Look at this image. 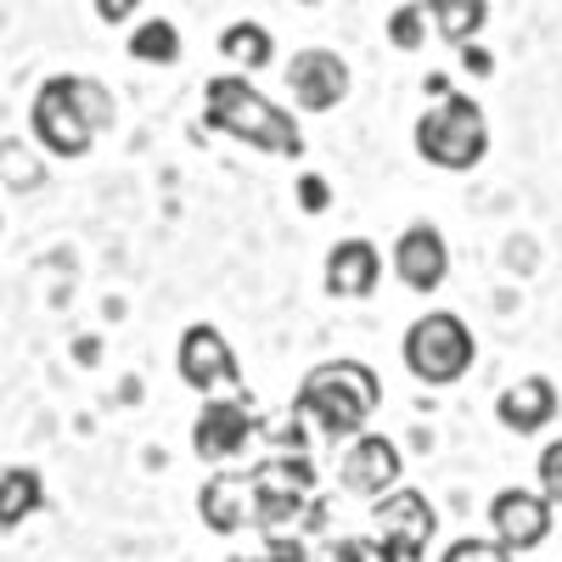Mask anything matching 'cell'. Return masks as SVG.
<instances>
[{
	"label": "cell",
	"instance_id": "6da1fadb",
	"mask_svg": "<svg viewBox=\"0 0 562 562\" xmlns=\"http://www.w3.org/2000/svg\"><path fill=\"white\" fill-rule=\"evenodd\" d=\"M310 490H315V467L299 450L270 456L259 467H220L198 490V518L214 535H248V529L276 535L304 512Z\"/></svg>",
	"mask_w": 562,
	"mask_h": 562
},
{
	"label": "cell",
	"instance_id": "7a4b0ae2",
	"mask_svg": "<svg viewBox=\"0 0 562 562\" xmlns=\"http://www.w3.org/2000/svg\"><path fill=\"white\" fill-rule=\"evenodd\" d=\"M119 108H113V90L90 74H52L34 102H29V135L40 153L52 158H90V147L113 130Z\"/></svg>",
	"mask_w": 562,
	"mask_h": 562
},
{
	"label": "cell",
	"instance_id": "3957f363",
	"mask_svg": "<svg viewBox=\"0 0 562 562\" xmlns=\"http://www.w3.org/2000/svg\"><path fill=\"white\" fill-rule=\"evenodd\" d=\"M203 124L225 140H243L254 153L270 158H304V130H299V108L270 102L254 85V74H214L203 85Z\"/></svg>",
	"mask_w": 562,
	"mask_h": 562
},
{
	"label": "cell",
	"instance_id": "277c9868",
	"mask_svg": "<svg viewBox=\"0 0 562 562\" xmlns=\"http://www.w3.org/2000/svg\"><path fill=\"white\" fill-rule=\"evenodd\" d=\"M378 405H383V378L366 360H349V355L315 360L299 378V394H293V411L326 445H344V439L366 434Z\"/></svg>",
	"mask_w": 562,
	"mask_h": 562
},
{
	"label": "cell",
	"instance_id": "5b68a950",
	"mask_svg": "<svg viewBox=\"0 0 562 562\" xmlns=\"http://www.w3.org/2000/svg\"><path fill=\"white\" fill-rule=\"evenodd\" d=\"M411 140H416L422 164H434L445 175H473L490 158V113L473 97H461V90H445V97L416 119Z\"/></svg>",
	"mask_w": 562,
	"mask_h": 562
},
{
	"label": "cell",
	"instance_id": "8992f818",
	"mask_svg": "<svg viewBox=\"0 0 562 562\" xmlns=\"http://www.w3.org/2000/svg\"><path fill=\"white\" fill-rule=\"evenodd\" d=\"M400 360H405V371L422 389H450V383H461L467 371L479 366V338H473V326H467L456 310H428V315H416L405 326Z\"/></svg>",
	"mask_w": 562,
	"mask_h": 562
},
{
	"label": "cell",
	"instance_id": "52a82bcc",
	"mask_svg": "<svg viewBox=\"0 0 562 562\" xmlns=\"http://www.w3.org/2000/svg\"><path fill=\"white\" fill-rule=\"evenodd\" d=\"M259 434V416H254V400L237 389V394H203L198 405V422H192V456H203L209 467H225L237 461Z\"/></svg>",
	"mask_w": 562,
	"mask_h": 562
},
{
	"label": "cell",
	"instance_id": "ba28073f",
	"mask_svg": "<svg viewBox=\"0 0 562 562\" xmlns=\"http://www.w3.org/2000/svg\"><path fill=\"white\" fill-rule=\"evenodd\" d=\"M281 79H288V97L299 113H338L355 90V74L333 45H304V52H293Z\"/></svg>",
	"mask_w": 562,
	"mask_h": 562
},
{
	"label": "cell",
	"instance_id": "9c48e42d",
	"mask_svg": "<svg viewBox=\"0 0 562 562\" xmlns=\"http://www.w3.org/2000/svg\"><path fill=\"white\" fill-rule=\"evenodd\" d=\"M400 479H405V456H400V445H394L389 434H371V428H366V434L344 439V456H338V484H344V495L378 506L383 495L400 490Z\"/></svg>",
	"mask_w": 562,
	"mask_h": 562
},
{
	"label": "cell",
	"instance_id": "30bf717a",
	"mask_svg": "<svg viewBox=\"0 0 562 562\" xmlns=\"http://www.w3.org/2000/svg\"><path fill=\"white\" fill-rule=\"evenodd\" d=\"M175 371H180V383L192 389V394L243 389V360H237V349L225 344L220 326H209V321H198V326H186V333H180Z\"/></svg>",
	"mask_w": 562,
	"mask_h": 562
},
{
	"label": "cell",
	"instance_id": "8fae6325",
	"mask_svg": "<svg viewBox=\"0 0 562 562\" xmlns=\"http://www.w3.org/2000/svg\"><path fill=\"white\" fill-rule=\"evenodd\" d=\"M371 524H378V540H389L405 562H422L439 535V512L422 490H394L371 506Z\"/></svg>",
	"mask_w": 562,
	"mask_h": 562
},
{
	"label": "cell",
	"instance_id": "7c38bea8",
	"mask_svg": "<svg viewBox=\"0 0 562 562\" xmlns=\"http://www.w3.org/2000/svg\"><path fill=\"white\" fill-rule=\"evenodd\" d=\"M389 270L400 276V288H411V293H439L445 276H450V243H445V231L434 220L405 225L400 243H394Z\"/></svg>",
	"mask_w": 562,
	"mask_h": 562
},
{
	"label": "cell",
	"instance_id": "4fadbf2b",
	"mask_svg": "<svg viewBox=\"0 0 562 562\" xmlns=\"http://www.w3.org/2000/svg\"><path fill=\"white\" fill-rule=\"evenodd\" d=\"M551 518H557V506L546 490H501L490 501V535L512 551H535L546 546L551 535Z\"/></svg>",
	"mask_w": 562,
	"mask_h": 562
},
{
	"label": "cell",
	"instance_id": "5bb4252c",
	"mask_svg": "<svg viewBox=\"0 0 562 562\" xmlns=\"http://www.w3.org/2000/svg\"><path fill=\"white\" fill-rule=\"evenodd\" d=\"M557 411H562V394H557L551 378H540V371H529V378L506 383V389L495 394V422H501L506 434H518V439L546 434Z\"/></svg>",
	"mask_w": 562,
	"mask_h": 562
},
{
	"label": "cell",
	"instance_id": "9a60e30c",
	"mask_svg": "<svg viewBox=\"0 0 562 562\" xmlns=\"http://www.w3.org/2000/svg\"><path fill=\"white\" fill-rule=\"evenodd\" d=\"M321 288H326V299H371L383 288V254H378V243L344 237L333 254H326V265H321Z\"/></svg>",
	"mask_w": 562,
	"mask_h": 562
},
{
	"label": "cell",
	"instance_id": "2e32d148",
	"mask_svg": "<svg viewBox=\"0 0 562 562\" xmlns=\"http://www.w3.org/2000/svg\"><path fill=\"white\" fill-rule=\"evenodd\" d=\"M40 506H45V479L34 467H7V473H0V535L23 529Z\"/></svg>",
	"mask_w": 562,
	"mask_h": 562
},
{
	"label": "cell",
	"instance_id": "e0dca14e",
	"mask_svg": "<svg viewBox=\"0 0 562 562\" xmlns=\"http://www.w3.org/2000/svg\"><path fill=\"white\" fill-rule=\"evenodd\" d=\"M220 57L237 68V74H265L270 63H276V40H270V29L265 23H231V29H220Z\"/></svg>",
	"mask_w": 562,
	"mask_h": 562
},
{
	"label": "cell",
	"instance_id": "ac0fdd59",
	"mask_svg": "<svg viewBox=\"0 0 562 562\" xmlns=\"http://www.w3.org/2000/svg\"><path fill=\"white\" fill-rule=\"evenodd\" d=\"M422 7H428V18H434V34L445 45H456V52L473 45L490 23V0H422Z\"/></svg>",
	"mask_w": 562,
	"mask_h": 562
},
{
	"label": "cell",
	"instance_id": "d6986e66",
	"mask_svg": "<svg viewBox=\"0 0 562 562\" xmlns=\"http://www.w3.org/2000/svg\"><path fill=\"white\" fill-rule=\"evenodd\" d=\"M130 57H135V63H153V68L180 63V29H175L169 18H147V23L130 34Z\"/></svg>",
	"mask_w": 562,
	"mask_h": 562
},
{
	"label": "cell",
	"instance_id": "ffe728a7",
	"mask_svg": "<svg viewBox=\"0 0 562 562\" xmlns=\"http://www.w3.org/2000/svg\"><path fill=\"white\" fill-rule=\"evenodd\" d=\"M428 29H434V18H428L422 0H405V7L389 12V45H394V52H416V45H428Z\"/></svg>",
	"mask_w": 562,
	"mask_h": 562
},
{
	"label": "cell",
	"instance_id": "44dd1931",
	"mask_svg": "<svg viewBox=\"0 0 562 562\" xmlns=\"http://www.w3.org/2000/svg\"><path fill=\"white\" fill-rule=\"evenodd\" d=\"M439 562H518V551L501 546L495 535H490V540L461 535V540H450V546H445V557H439Z\"/></svg>",
	"mask_w": 562,
	"mask_h": 562
},
{
	"label": "cell",
	"instance_id": "7402d4cb",
	"mask_svg": "<svg viewBox=\"0 0 562 562\" xmlns=\"http://www.w3.org/2000/svg\"><path fill=\"white\" fill-rule=\"evenodd\" d=\"M535 479H540V490L551 495V506L562 512V439H551V445L540 450V461H535Z\"/></svg>",
	"mask_w": 562,
	"mask_h": 562
},
{
	"label": "cell",
	"instance_id": "603a6c76",
	"mask_svg": "<svg viewBox=\"0 0 562 562\" xmlns=\"http://www.w3.org/2000/svg\"><path fill=\"white\" fill-rule=\"evenodd\" d=\"M0 169H18V192H34V186H40V169H34V164H23L12 147H0Z\"/></svg>",
	"mask_w": 562,
	"mask_h": 562
},
{
	"label": "cell",
	"instance_id": "cb8c5ba5",
	"mask_svg": "<svg viewBox=\"0 0 562 562\" xmlns=\"http://www.w3.org/2000/svg\"><path fill=\"white\" fill-rule=\"evenodd\" d=\"M135 7H140V0H97V18L102 23H130Z\"/></svg>",
	"mask_w": 562,
	"mask_h": 562
},
{
	"label": "cell",
	"instance_id": "d4e9b609",
	"mask_svg": "<svg viewBox=\"0 0 562 562\" xmlns=\"http://www.w3.org/2000/svg\"><path fill=\"white\" fill-rule=\"evenodd\" d=\"M0 225H7V220H0Z\"/></svg>",
	"mask_w": 562,
	"mask_h": 562
}]
</instances>
